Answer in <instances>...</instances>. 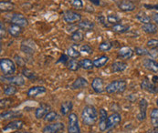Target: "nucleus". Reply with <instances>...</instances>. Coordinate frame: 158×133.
Returning <instances> with one entry per match:
<instances>
[{
  "label": "nucleus",
  "instance_id": "nucleus-55",
  "mask_svg": "<svg viewBox=\"0 0 158 133\" xmlns=\"http://www.w3.org/2000/svg\"><path fill=\"white\" fill-rule=\"evenodd\" d=\"M58 133H64V132H61V131H60V132H58Z\"/></svg>",
  "mask_w": 158,
  "mask_h": 133
},
{
  "label": "nucleus",
  "instance_id": "nucleus-2",
  "mask_svg": "<svg viewBox=\"0 0 158 133\" xmlns=\"http://www.w3.org/2000/svg\"><path fill=\"white\" fill-rule=\"evenodd\" d=\"M127 88V83L123 79H119V80H113L111 82L107 87H106V92L108 94H120L125 91Z\"/></svg>",
  "mask_w": 158,
  "mask_h": 133
},
{
  "label": "nucleus",
  "instance_id": "nucleus-10",
  "mask_svg": "<svg viewBox=\"0 0 158 133\" xmlns=\"http://www.w3.org/2000/svg\"><path fill=\"white\" fill-rule=\"evenodd\" d=\"M10 22L14 25H18L21 27H25L28 25L27 19L23 16L22 14H13L10 17Z\"/></svg>",
  "mask_w": 158,
  "mask_h": 133
},
{
  "label": "nucleus",
  "instance_id": "nucleus-46",
  "mask_svg": "<svg viewBox=\"0 0 158 133\" xmlns=\"http://www.w3.org/2000/svg\"><path fill=\"white\" fill-rule=\"evenodd\" d=\"M146 46L148 47H150L151 49H156L158 48V39H150L147 41L146 43Z\"/></svg>",
  "mask_w": 158,
  "mask_h": 133
},
{
  "label": "nucleus",
  "instance_id": "nucleus-54",
  "mask_svg": "<svg viewBox=\"0 0 158 133\" xmlns=\"http://www.w3.org/2000/svg\"><path fill=\"white\" fill-rule=\"evenodd\" d=\"M156 105H157V107H158V99H157V100H156Z\"/></svg>",
  "mask_w": 158,
  "mask_h": 133
},
{
  "label": "nucleus",
  "instance_id": "nucleus-19",
  "mask_svg": "<svg viewBox=\"0 0 158 133\" xmlns=\"http://www.w3.org/2000/svg\"><path fill=\"white\" fill-rule=\"evenodd\" d=\"M89 85V82L87 81L86 79L82 77H79L75 79V81L72 83L71 88L73 89H81L86 88Z\"/></svg>",
  "mask_w": 158,
  "mask_h": 133
},
{
  "label": "nucleus",
  "instance_id": "nucleus-48",
  "mask_svg": "<svg viewBox=\"0 0 158 133\" xmlns=\"http://www.w3.org/2000/svg\"><path fill=\"white\" fill-rule=\"evenodd\" d=\"M6 27H5V25L4 23L0 22V37H1V39H3L5 37H6Z\"/></svg>",
  "mask_w": 158,
  "mask_h": 133
},
{
  "label": "nucleus",
  "instance_id": "nucleus-25",
  "mask_svg": "<svg viewBox=\"0 0 158 133\" xmlns=\"http://www.w3.org/2000/svg\"><path fill=\"white\" fill-rule=\"evenodd\" d=\"M21 115H22L21 112H19V111H7L2 112L0 117L2 119H11L19 118Z\"/></svg>",
  "mask_w": 158,
  "mask_h": 133
},
{
  "label": "nucleus",
  "instance_id": "nucleus-41",
  "mask_svg": "<svg viewBox=\"0 0 158 133\" xmlns=\"http://www.w3.org/2000/svg\"><path fill=\"white\" fill-rule=\"evenodd\" d=\"M113 47V44L109 41H103L99 45V50L101 51H109Z\"/></svg>",
  "mask_w": 158,
  "mask_h": 133
},
{
  "label": "nucleus",
  "instance_id": "nucleus-9",
  "mask_svg": "<svg viewBox=\"0 0 158 133\" xmlns=\"http://www.w3.org/2000/svg\"><path fill=\"white\" fill-rule=\"evenodd\" d=\"M65 126L62 122H55L48 124L44 127L43 132H49V133H58L60 131H62L64 130Z\"/></svg>",
  "mask_w": 158,
  "mask_h": 133
},
{
  "label": "nucleus",
  "instance_id": "nucleus-24",
  "mask_svg": "<svg viewBox=\"0 0 158 133\" xmlns=\"http://www.w3.org/2000/svg\"><path fill=\"white\" fill-rule=\"evenodd\" d=\"M94 26L95 24L92 22V21H90V20H81L80 21L79 24H78V27L85 32H88V31H91L93 28H94Z\"/></svg>",
  "mask_w": 158,
  "mask_h": 133
},
{
  "label": "nucleus",
  "instance_id": "nucleus-7",
  "mask_svg": "<svg viewBox=\"0 0 158 133\" xmlns=\"http://www.w3.org/2000/svg\"><path fill=\"white\" fill-rule=\"evenodd\" d=\"M108 115L107 111L104 109H101L99 111V130L101 132H103L107 130Z\"/></svg>",
  "mask_w": 158,
  "mask_h": 133
},
{
  "label": "nucleus",
  "instance_id": "nucleus-36",
  "mask_svg": "<svg viewBox=\"0 0 158 133\" xmlns=\"http://www.w3.org/2000/svg\"><path fill=\"white\" fill-rule=\"evenodd\" d=\"M70 39H71L72 41L78 43V42H81V41H82V40L84 39V35H83V33L81 32V31H76V32H74V33L71 34Z\"/></svg>",
  "mask_w": 158,
  "mask_h": 133
},
{
  "label": "nucleus",
  "instance_id": "nucleus-37",
  "mask_svg": "<svg viewBox=\"0 0 158 133\" xmlns=\"http://www.w3.org/2000/svg\"><path fill=\"white\" fill-rule=\"evenodd\" d=\"M58 118L59 116L56 111H49L46 114V116L44 117V120L46 122H52V121H55Z\"/></svg>",
  "mask_w": 158,
  "mask_h": 133
},
{
  "label": "nucleus",
  "instance_id": "nucleus-47",
  "mask_svg": "<svg viewBox=\"0 0 158 133\" xmlns=\"http://www.w3.org/2000/svg\"><path fill=\"white\" fill-rule=\"evenodd\" d=\"M69 61V56L67 54H62L61 56H60V59L57 61V63H60V62H62L64 65H67V63H68Z\"/></svg>",
  "mask_w": 158,
  "mask_h": 133
},
{
  "label": "nucleus",
  "instance_id": "nucleus-35",
  "mask_svg": "<svg viewBox=\"0 0 158 133\" xmlns=\"http://www.w3.org/2000/svg\"><path fill=\"white\" fill-rule=\"evenodd\" d=\"M17 88L13 85H6L3 88V92L6 96H14L17 93Z\"/></svg>",
  "mask_w": 158,
  "mask_h": 133
},
{
  "label": "nucleus",
  "instance_id": "nucleus-31",
  "mask_svg": "<svg viewBox=\"0 0 158 133\" xmlns=\"http://www.w3.org/2000/svg\"><path fill=\"white\" fill-rule=\"evenodd\" d=\"M73 104L71 101H65L61 104L60 106V112L63 116H66L69 113V111L72 110Z\"/></svg>",
  "mask_w": 158,
  "mask_h": 133
},
{
  "label": "nucleus",
  "instance_id": "nucleus-21",
  "mask_svg": "<svg viewBox=\"0 0 158 133\" xmlns=\"http://www.w3.org/2000/svg\"><path fill=\"white\" fill-rule=\"evenodd\" d=\"M28 43H29V40H24L21 44V50L27 55H33L35 51V45L32 41L30 42V44Z\"/></svg>",
  "mask_w": 158,
  "mask_h": 133
},
{
  "label": "nucleus",
  "instance_id": "nucleus-4",
  "mask_svg": "<svg viewBox=\"0 0 158 133\" xmlns=\"http://www.w3.org/2000/svg\"><path fill=\"white\" fill-rule=\"evenodd\" d=\"M68 131L69 133H81L79 119L75 113H70L69 115Z\"/></svg>",
  "mask_w": 158,
  "mask_h": 133
},
{
  "label": "nucleus",
  "instance_id": "nucleus-38",
  "mask_svg": "<svg viewBox=\"0 0 158 133\" xmlns=\"http://www.w3.org/2000/svg\"><path fill=\"white\" fill-rule=\"evenodd\" d=\"M67 67L71 71H77L81 66H80V63L75 60V59H69L68 63H67Z\"/></svg>",
  "mask_w": 158,
  "mask_h": 133
},
{
  "label": "nucleus",
  "instance_id": "nucleus-8",
  "mask_svg": "<svg viewBox=\"0 0 158 133\" xmlns=\"http://www.w3.org/2000/svg\"><path fill=\"white\" fill-rule=\"evenodd\" d=\"M23 125H24V122L20 119H18V120H13L11 121L10 123H8L7 125H6L2 131L3 132H10V131H19L23 128Z\"/></svg>",
  "mask_w": 158,
  "mask_h": 133
},
{
  "label": "nucleus",
  "instance_id": "nucleus-51",
  "mask_svg": "<svg viewBox=\"0 0 158 133\" xmlns=\"http://www.w3.org/2000/svg\"><path fill=\"white\" fill-rule=\"evenodd\" d=\"M152 82L154 83V84H158V77L157 76H154L153 77V79H152Z\"/></svg>",
  "mask_w": 158,
  "mask_h": 133
},
{
  "label": "nucleus",
  "instance_id": "nucleus-22",
  "mask_svg": "<svg viewBox=\"0 0 158 133\" xmlns=\"http://www.w3.org/2000/svg\"><path fill=\"white\" fill-rule=\"evenodd\" d=\"M130 29V26L128 25H124V24H115L112 26V31L116 33V34H124L126 32H128Z\"/></svg>",
  "mask_w": 158,
  "mask_h": 133
},
{
  "label": "nucleus",
  "instance_id": "nucleus-1",
  "mask_svg": "<svg viewBox=\"0 0 158 133\" xmlns=\"http://www.w3.org/2000/svg\"><path fill=\"white\" fill-rule=\"evenodd\" d=\"M81 119L84 125L92 126L98 119V111L94 106L87 105L83 108L81 112Z\"/></svg>",
  "mask_w": 158,
  "mask_h": 133
},
{
  "label": "nucleus",
  "instance_id": "nucleus-14",
  "mask_svg": "<svg viewBox=\"0 0 158 133\" xmlns=\"http://www.w3.org/2000/svg\"><path fill=\"white\" fill-rule=\"evenodd\" d=\"M47 92V89L43 86H34L27 91V95L29 98H36L39 95L44 94Z\"/></svg>",
  "mask_w": 158,
  "mask_h": 133
},
{
  "label": "nucleus",
  "instance_id": "nucleus-20",
  "mask_svg": "<svg viewBox=\"0 0 158 133\" xmlns=\"http://www.w3.org/2000/svg\"><path fill=\"white\" fill-rule=\"evenodd\" d=\"M91 88L95 93H102L103 89V80L101 78H95L93 79L91 82Z\"/></svg>",
  "mask_w": 158,
  "mask_h": 133
},
{
  "label": "nucleus",
  "instance_id": "nucleus-5",
  "mask_svg": "<svg viewBox=\"0 0 158 133\" xmlns=\"http://www.w3.org/2000/svg\"><path fill=\"white\" fill-rule=\"evenodd\" d=\"M1 81L13 86H22L25 84V79L22 76H1Z\"/></svg>",
  "mask_w": 158,
  "mask_h": 133
},
{
  "label": "nucleus",
  "instance_id": "nucleus-6",
  "mask_svg": "<svg viewBox=\"0 0 158 133\" xmlns=\"http://www.w3.org/2000/svg\"><path fill=\"white\" fill-rule=\"evenodd\" d=\"M63 20L68 24L80 22L81 21V15L72 10H67L63 13Z\"/></svg>",
  "mask_w": 158,
  "mask_h": 133
},
{
  "label": "nucleus",
  "instance_id": "nucleus-11",
  "mask_svg": "<svg viewBox=\"0 0 158 133\" xmlns=\"http://www.w3.org/2000/svg\"><path fill=\"white\" fill-rule=\"evenodd\" d=\"M135 7V4L130 0H122L118 3V8L123 12H132Z\"/></svg>",
  "mask_w": 158,
  "mask_h": 133
},
{
  "label": "nucleus",
  "instance_id": "nucleus-42",
  "mask_svg": "<svg viewBox=\"0 0 158 133\" xmlns=\"http://www.w3.org/2000/svg\"><path fill=\"white\" fill-rule=\"evenodd\" d=\"M135 53L138 56H147V55H150V51L143 46H136L135 49Z\"/></svg>",
  "mask_w": 158,
  "mask_h": 133
},
{
  "label": "nucleus",
  "instance_id": "nucleus-44",
  "mask_svg": "<svg viewBox=\"0 0 158 133\" xmlns=\"http://www.w3.org/2000/svg\"><path fill=\"white\" fill-rule=\"evenodd\" d=\"M81 52H83V53H85V54H88V55H91L92 53H93V49L90 47V45L88 44H85V45H82L81 46Z\"/></svg>",
  "mask_w": 158,
  "mask_h": 133
},
{
  "label": "nucleus",
  "instance_id": "nucleus-28",
  "mask_svg": "<svg viewBox=\"0 0 158 133\" xmlns=\"http://www.w3.org/2000/svg\"><path fill=\"white\" fill-rule=\"evenodd\" d=\"M108 61H109V57L103 55V56H101V57L95 58L93 60V65L97 68H101V67L105 66L108 63Z\"/></svg>",
  "mask_w": 158,
  "mask_h": 133
},
{
  "label": "nucleus",
  "instance_id": "nucleus-45",
  "mask_svg": "<svg viewBox=\"0 0 158 133\" xmlns=\"http://www.w3.org/2000/svg\"><path fill=\"white\" fill-rule=\"evenodd\" d=\"M12 103V100L10 99H2L1 101H0V106H1V109H6L7 107H9Z\"/></svg>",
  "mask_w": 158,
  "mask_h": 133
},
{
  "label": "nucleus",
  "instance_id": "nucleus-33",
  "mask_svg": "<svg viewBox=\"0 0 158 133\" xmlns=\"http://www.w3.org/2000/svg\"><path fill=\"white\" fill-rule=\"evenodd\" d=\"M80 63V66L85 70H90L91 69L94 65H93V61H91L89 58H84V59H81V61H79Z\"/></svg>",
  "mask_w": 158,
  "mask_h": 133
},
{
  "label": "nucleus",
  "instance_id": "nucleus-39",
  "mask_svg": "<svg viewBox=\"0 0 158 133\" xmlns=\"http://www.w3.org/2000/svg\"><path fill=\"white\" fill-rule=\"evenodd\" d=\"M106 19H107V22L109 23V24H113V25L118 24L119 22H121V20H122V18L118 15H116V14H110V15H108Z\"/></svg>",
  "mask_w": 158,
  "mask_h": 133
},
{
  "label": "nucleus",
  "instance_id": "nucleus-50",
  "mask_svg": "<svg viewBox=\"0 0 158 133\" xmlns=\"http://www.w3.org/2000/svg\"><path fill=\"white\" fill-rule=\"evenodd\" d=\"M90 3H92L95 6H100L101 5V0H89Z\"/></svg>",
  "mask_w": 158,
  "mask_h": 133
},
{
  "label": "nucleus",
  "instance_id": "nucleus-53",
  "mask_svg": "<svg viewBox=\"0 0 158 133\" xmlns=\"http://www.w3.org/2000/svg\"><path fill=\"white\" fill-rule=\"evenodd\" d=\"M12 133H31V132H28V131H20V132H12Z\"/></svg>",
  "mask_w": 158,
  "mask_h": 133
},
{
  "label": "nucleus",
  "instance_id": "nucleus-56",
  "mask_svg": "<svg viewBox=\"0 0 158 133\" xmlns=\"http://www.w3.org/2000/svg\"><path fill=\"white\" fill-rule=\"evenodd\" d=\"M43 133H49V132H43Z\"/></svg>",
  "mask_w": 158,
  "mask_h": 133
},
{
  "label": "nucleus",
  "instance_id": "nucleus-23",
  "mask_svg": "<svg viewBox=\"0 0 158 133\" xmlns=\"http://www.w3.org/2000/svg\"><path fill=\"white\" fill-rule=\"evenodd\" d=\"M142 29L144 33L146 34H156L158 31V26L156 24L154 23H147V24H143L142 26Z\"/></svg>",
  "mask_w": 158,
  "mask_h": 133
},
{
  "label": "nucleus",
  "instance_id": "nucleus-27",
  "mask_svg": "<svg viewBox=\"0 0 158 133\" xmlns=\"http://www.w3.org/2000/svg\"><path fill=\"white\" fill-rule=\"evenodd\" d=\"M7 32L8 34L11 36V37H14V38H17L19 37L21 33H22V27L18 26V25H14V24H11L8 28H7Z\"/></svg>",
  "mask_w": 158,
  "mask_h": 133
},
{
  "label": "nucleus",
  "instance_id": "nucleus-3",
  "mask_svg": "<svg viewBox=\"0 0 158 133\" xmlns=\"http://www.w3.org/2000/svg\"><path fill=\"white\" fill-rule=\"evenodd\" d=\"M0 69L4 76H11L16 72V65L14 61L9 58H1Z\"/></svg>",
  "mask_w": 158,
  "mask_h": 133
},
{
  "label": "nucleus",
  "instance_id": "nucleus-34",
  "mask_svg": "<svg viewBox=\"0 0 158 133\" xmlns=\"http://www.w3.org/2000/svg\"><path fill=\"white\" fill-rule=\"evenodd\" d=\"M150 119H151V124L153 125V127L158 128V108L157 109H154L151 111Z\"/></svg>",
  "mask_w": 158,
  "mask_h": 133
},
{
  "label": "nucleus",
  "instance_id": "nucleus-32",
  "mask_svg": "<svg viewBox=\"0 0 158 133\" xmlns=\"http://www.w3.org/2000/svg\"><path fill=\"white\" fill-rule=\"evenodd\" d=\"M66 53H67V55L69 56V58H73V59L78 58L81 57V52L78 51V50H77L75 47H73V46H69L68 48H67V50H66Z\"/></svg>",
  "mask_w": 158,
  "mask_h": 133
},
{
  "label": "nucleus",
  "instance_id": "nucleus-29",
  "mask_svg": "<svg viewBox=\"0 0 158 133\" xmlns=\"http://www.w3.org/2000/svg\"><path fill=\"white\" fill-rule=\"evenodd\" d=\"M127 67H128L127 63L123 61H116L112 65V70L113 72H122L124 71Z\"/></svg>",
  "mask_w": 158,
  "mask_h": 133
},
{
  "label": "nucleus",
  "instance_id": "nucleus-17",
  "mask_svg": "<svg viewBox=\"0 0 158 133\" xmlns=\"http://www.w3.org/2000/svg\"><path fill=\"white\" fill-rule=\"evenodd\" d=\"M141 88L142 89L146 90L147 92H150V93H157L158 92V88L156 87V85L147 79L143 80V82L141 83Z\"/></svg>",
  "mask_w": 158,
  "mask_h": 133
},
{
  "label": "nucleus",
  "instance_id": "nucleus-43",
  "mask_svg": "<svg viewBox=\"0 0 158 133\" xmlns=\"http://www.w3.org/2000/svg\"><path fill=\"white\" fill-rule=\"evenodd\" d=\"M71 6H73L76 9H81L83 8V2L81 0H69Z\"/></svg>",
  "mask_w": 158,
  "mask_h": 133
},
{
  "label": "nucleus",
  "instance_id": "nucleus-12",
  "mask_svg": "<svg viewBox=\"0 0 158 133\" xmlns=\"http://www.w3.org/2000/svg\"><path fill=\"white\" fill-rule=\"evenodd\" d=\"M147 107H148V103H147L146 99H141L140 103H139V113L137 115V119L139 121H143L146 119Z\"/></svg>",
  "mask_w": 158,
  "mask_h": 133
},
{
  "label": "nucleus",
  "instance_id": "nucleus-26",
  "mask_svg": "<svg viewBox=\"0 0 158 133\" xmlns=\"http://www.w3.org/2000/svg\"><path fill=\"white\" fill-rule=\"evenodd\" d=\"M16 7L15 4L10 2V1H4L2 0L0 2V11L3 12H10L12 10H14Z\"/></svg>",
  "mask_w": 158,
  "mask_h": 133
},
{
  "label": "nucleus",
  "instance_id": "nucleus-15",
  "mask_svg": "<svg viewBox=\"0 0 158 133\" xmlns=\"http://www.w3.org/2000/svg\"><path fill=\"white\" fill-rule=\"evenodd\" d=\"M143 65L147 70L153 73H158V62L156 60L152 58H145L143 61Z\"/></svg>",
  "mask_w": 158,
  "mask_h": 133
},
{
  "label": "nucleus",
  "instance_id": "nucleus-30",
  "mask_svg": "<svg viewBox=\"0 0 158 133\" xmlns=\"http://www.w3.org/2000/svg\"><path fill=\"white\" fill-rule=\"evenodd\" d=\"M135 18L139 22L143 23V25L147 24V23H151V20H152V18L146 13H144L143 11H140L138 14H136Z\"/></svg>",
  "mask_w": 158,
  "mask_h": 133
},
{
  "label": "nucleus",
  "instance_id": "nucleus-18",
  "mask_svg": "<svg viewBox=\"0 0 158 133\" xmlns=\"http://www.w3.org/2000/svg\"><path fill=\"white\" fill-rule=\"evenodd\" d=\"M133 55H134V50L128 46L122 47L118 52V57L121 58L122 59H129L133 57Z\"/></svg>",
  "mask_w": 158,
  "mask_h": 133
},
{
  "label": "nucleus",
  "instance_id": "nucleus-16",
  "mask_svg": "<svg viewBox=\"0 0 158 133\" xmlns=\"http://www.w3.org/2000/svg\"><path fill=\"white\" fill-rule=\"evenodd\" d=\"M50 110V106L46 104V103H41L40 106L35 111V117L38 119H40L42 118H44L46 116V114L48 112H49Z\"/></svg>",
  "mask_w": 158,
  "mask_h": 133
},
{
  "label": "nucleus",
  "instance_id": "nucleus-52",
  "mask_svg": "<svg viewBox=\"0 0 158 133\" xmlns=\"http://www.w3.org/2000/svg\"><path fill=\"white\" fill-rule=\"evenodd\" d=\"M148 133H158V128H154V130L149 131Z\"/></svg>",
  "mask_w": 158,
  "mask_h": 133
},
{
  "label": "nucleus",
  "instance_id": "nucleus-13",
  "mask_svg": "<svg viewBox=\"0 0 158 133\" xmlns=\"http://www.w3.org/2000/svg\"><path fill=\"white\" fill-rule=\"evenodd\" d=\"M122 121V116L117 113L114 112L112 115H110L108 117V122H107V130H111L114 128L115 126H117L120 122Z\"/></svg>",
  "mask_w": 158,
  "mask_h": 133
},
{
  "label": "nucleus",
  "instance_id": "nucleus-49",
  "mask_svg": "<svg viewBox=\"0 0 158 133\" xmlns=\"http://www.w3.org/2000/svg\"><path fill=\"white\" fill-rule=\"evenodd\" d=\"M152 20L154 21V22L156 23V25H158V13L157 12H154L153 14H152Z\"/></svg>",
  "mask_w": 158,
  "mask_h": 133
},
{
  "label": "nucleus",
  "instance_id": "nucleus-40",
  "mask_svg": "<svg viewBox=\"0 0 158 133\" xmlns=\"http://www.w3.org/2000/svg\"><path fill=\"white\" fill-rule=\"evenodd\" d=\"M22 74L23 76H25L28 79H38L36 73L33 72V71H31V70H29L28 68H23Z\"/></svg>",
  "mask_w": 158,
  "mask_h": 133
}]
</instances>
